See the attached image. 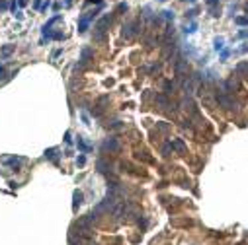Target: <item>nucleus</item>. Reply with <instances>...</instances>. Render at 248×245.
I'll return each instance as SVG.
<instances>
[{
    "instance_id": "obj_1",
    "label": "nucleus",
    "mask_w": 248,
    "mask_h": 245,
    "mask_svg": "<svg viewBox=\"0 0 248 245\" xmlns=\"http://www.w3.org/2000/svg\"><path fill=\"white\" fill-rule=\"evenodd\" d=\"M109 24H112V18H109V16H104V18L96 24V33H94V39H96V41H102L104 35H105V31H108L105 27H108Z\"/></svg>"
},
{
    "instance_id": "obj_2",
    "label": "nucleus",
    "mask_w": 248,
    "mask_h": 245,
    "mask_svg": "<svg viewBox=\"0 0 248 245\" xmlns=\"http://www.w3.org/2000/svg\"><path fill=\"white\" fill-rule=\"evenodd\" d=\"M139 31H141V22H139V20H133V22H129V24L123 25V37H125V39L135 37Z\"/></svg>"
},
{
    "instance_id": "obj_3",
    "label": "nucleus",
    "mask_w": 248,
    "mask_h": 245,
    "mask_svg": "<svg viewBox=\"0 0 248 245\" xmlns=\"http://www.w3.org/2000/svg\"><path fill=\"white\" fill-rule=\"evenodd\" d=\"M119 140L115 136H109V138H105L104 140V144H102V150L104 152H112V154H117L119 152Z\"/></svg>"
},
{
    "instance_id": "obj_4",
    "label": "nucleus",
    "mask_w": 248,
    "mask_h": 245,
    "mask_svg": "<svg viewBox=\"0 0 248 245\" xmlns=\"http://www.w3.org/2000/svg\"><path fill=\"white\" fill-rule=\"evenodd\" d=\"M94 18H96V12L92 14H84L80 20H78V33H84V31L88 29V25L94 22Z\"/></svg>"
},
{
    "instance_id": "obj_5",
    "label": "nucleus",
    "mask_w": 248,
    "mask_h": 245,
    "mask_svg": "<svg viewBox=\"0 0 248 245\" xmlns=\"http://www.w3.org/2000/svg\"><path fill=\"white\" fill-rule=\"evenodd\" d=\"M205 4H207V8H209V14L213 16V18H219V16H221L219 0H205Z\"/></svg>"
},
{
    "instance_id": "obj_6",
    "label": "nucleus",
    "mask_w": 248,
    "mask_h": 245,
    "mask_svg": "<svg viewBox=\"0 0 248 245\" xmlns=\"http://www.w3.org/2000/svg\"><path fill=\"white\" fill-rule=\"evenodd\" d=\"M170 144H172V150H176V152H180V154L186 152V144H184L182 138H174V140H170Z\"/></svg>"
},
{
    "instance_id": "obj_7",
    "label": "nucleus",
    "mask_w": 248,
    "mask_h": 245,
    "mask_svg": "<svg viewBox=\"0 0 248 245\" xmlns=\"http://www.w3.org/2000/svg\"><path fill=\"white\" fill-rule=\"evenodd\" d=\"M4 163L6 166H10L16 171V169H20V163H22V158H16V156H12V158H4Z\"/></svg>"
},
{
    "instance_id": "obj_8",
    "label": "nucleus",
    "mask_w": 248,
    "mask_h": 245,
    "mask_svg": "<svg viewBox=\"0 0 248 245\" xmlns=\"http://www.w3.org/2000/svg\"><path fill=\"white\" fill-rule=\"evenodd\" d=\"M45 158L51 159L53 163H57V162H59V150H57V148H49V150H45Z\"/></svg>"
},
{
    "instance_id": "obj_9",
    "label": "nucleus",
    "mask_w": 248,
    "mask_h": 245,
    "mask_svg": "<svg viewBox=\"0 0 248 245\" xmlns=\"http://www.w3.org/2000/svg\"><path fill=\"white\" fill-rule=\"evenodd\" d=\"M92 57H94V53H92V49H82V57H80V62L82 64H86V62H90L92 60Z\"/></svg>"
},
{
    "instance_id": "obj_10",
    "label": "nucleus",
    "mask_w": 248,
    "mask_h": 245,
    "mask_svg": "<svg viewBox=\"0 0 248 245\" xmlns=\"http://www.w3.org/2000/svg\"><path fill=\"white\" fill-rule=\"evenodd\" d=\"M76 144H78V150H82L84 154H88V152H90V150H92V146H90V144H86V142H84V140H82V136H78V140H76Z\"/></svg>"
},
{
    "instance_id": "obj_11",
    "label": "nucleus",
    "mask_w": 248,
    "mask_h": 245,
    "mask_svg": "<svg viewBox=\"0 0 248 245\" xmlns=\"http://www.w3.org/2000/svg\"><path fill=\"white\" fill-rule=\"evenodd\" d=\"M98 171H100V173H108V171H112V166H109V163H105L104 159H98Z\"/></svg>"
},
{
    "instance_id": "obj_12",
    "label": "nucleus",
    "mask_w": 248,
    "mask_h": 245,
    "mask_svg": "<svg viewBox=\"0 0 248 245\" xmlns=\"http://www.w3.org/2000/svg\"><path fill=\"white\" fill-rule=\"evenodd\" d=\"M236 72H238L240 76H244V78H248V62H240V64L236 66Z\"/></svg>"
},
{
    "instance_id": "obj_13",
    "label": "nucleus",
    "mask_w": 248,
    "mask_h": 245,
    "mask_svg": "<svg viewBox=\"0 0 248 245\" xmlns=\"http://www.w3.org/2000/svg\"><path fill=\"white\" fill-rule=\"evenodd\" d=\"M72 196H74V202H72V206H74V210H76L78 206L82 204V199H84V196H82L80 191H74V195H72Z\"/></svg>"
},
{
    "instance_id": "obj_14",
    "label": "nucleus",
    "mask_w": 248,
    "mask_h": 245,
    "mask_svg": "<svg viewBox=\"0 0 248 245\" xmlns=\"http://www.w3.org/2000/svg\"><path fill=\"white\" fill-rule=\"evenodd\" d=\"M12 53H14V45H6V47H2V49H0V55H2L4 58L10 57Z\"/></svg>"
},
{
    "instance_id": "obj_15",
    "label": "nucleus",
    "mask_w": 248,
    "mask_h": 245,
    "mask_svg": "<svg viewBox=\"0 0 248 245\" xmlns=\"http://www.w3.org/2000/svg\"><path fill=\"white\" fill-rule=\"evenodd\" d=\"M135 158H137V159H143V162H147V163H152V162H155V159H152L151 156H147V152H143V154L137 152V154H135Z\"/></svg>"
},
{
    "instance_id": "obj_16",
    "label": "nucleus",
    "mask_w": 248,
    "mask_h": 245,
    "mask_svg": "<svg viewBox=\"0 0 248 245\" xmlns=\"http://www.w3.org/2000/svg\"><path fill=\"white\" fill-rule=\"evenodd\" d=\"M164 90H166V93H174L176 86H174V82H164Z\"/></svg>"
},
{
    "instance_id": "obj_17",
    "label": "nucleus",
    "mask_w": 248,
    "mask_h": 245,
    "mask_svg": "<svg viewBox=\"0 0 248 245\" xmlns=\"http://www.w3.org/2000/svg\"><path fill=\"white\" fill-rule=\"evenodd\" d=\"M235 24H236V25H248V18H242V16H238V18H235Z\"/></svg>"
},
{
    "instance_id": "obj_18",
    "label": "nucleus",
    "mask_w": 248,
    "mask_h": 245,
    "mask_svg": "<svg viewBox=\"0 0 248 245\" xmlns=\"http://www.w3.org/2000/svg\"><path fill=\"white\" fill-rule=\"evenodd\" d=\"M162 18L170 22V20H174V12H172V10H164V12H162Z\"/></svg>"
},
{
    "instance_id": "obj_19",
    "label": "nucleus",
    "mask_w": 248,
    "mask_h": 245,
    "mask_svg": "<svg viewBox=\"0 0 248 245\" xmlns=\"http://www.w3.org/2000/svg\"><path fill=\"white\" fill-rule=\"evenodd\" d=\"M215 51H223V37L215 39Z\"/></svg>"
},
{
    "instance_id": "obj_20",
    "label": "nucleus",
    "mask_w": 248,
    "mask_h": 245,
    "mask_svg": "<svg viewBox=\"0 0 248 245\" xmlns=\"http://www.w3.org/2000/svg\"><path fill=\"white\" fill-rule=\"evenodd\" d=\"M170 150H172V144L168 142V144L162 146V156H170Z\"/></svg>"
},
{
    "instance_id": "obj_21",
    "label": "nucleus",
    "mask_w": 248,
    "mask_h": 245,
    "mask_svg": "<svg viewBox=\"0 0 248 245\" xmlns=\"http://www.w3.org/2000/svg\"><path fill=\"white\" fill-rule=\"evenodd\" d=\"M196 29H197V24H196V22H192V24H189V25H188V27L184 29V31H186V33H193Z\"/></svg>"
},
{
    "instance_id": "obj_22",
    "label": "nucleus",
    "mask_w": 248,
    "mask_h": 245,
    "mask_svg": "<svg viewBox=\"0 0 248 245\" xmlns=\"http://www.w3.org/2000/svg\"><path fill=\"white\" fill-rule=\"evenodd\" d=\"M10 8V2L8 0H0V12H4V10Z\"/></svg>"
},
{
    "instance_id": "obj_23",
    "label": "nucleus",
    "mask_w": 248,
    "mask_h": 245,
    "mask_svg": "<svg viewBox=\"0 0 248 245\" xmlns=\"http://www.w3.org/2000/svg\"><path fill=\"white\" fill-rule=\"evenodd\" d=\"M49 6H51V0H45V2L41 4V8H39V10H41V12H47V8H49Z\"/></svg>"
},
{
    "instance_id": "obj_24",
    "label": "nucleus",
    "mask_w": 248,
    "mask_h": 245,
    "mask_svg": "<svg viewBox=\"0 0 248 245\" xmlns=\"http://www.w3.org/2000/svg\"><path fill=\"white\" fill-rule=\"evenodd\" d=\"M76 163H78V166H84V163H86V158H84V156H78V159H76Z\"/></svg>"
},
{
    "instance_id": "obj_25",
    "label": "nucleus",
    "mask_w": 248,
    "mask_h": 245,
    "mask_svg": "<svg viewBox=\"0 0 248 245\" xmlns=\"http://www.w3.org/2000/svg\"><path fill=\"white\" fill-rule=\"evenodd\" d=\"M236 37H238V39H246V37H248V31H238V35H236Z\"/></svg>"
},
{
    "instance_id": "obj_26",
    "label": "nucleus",
    "mask_w": 248,
    "mask_h": 245,
    "mask_svg": "<svg viewBox=\"0 0 248 245\" xmlns=\"http://www.w3.org/2000/svg\"><path fill=\"white\" fill-rule=\"evenodd\" d=\"M65 142H67V144H72V138H71V132H67V134H65Z\"/></svg>"
},
{
    "instance_id": "obj_27",
    "label": "nucleus",
    "mask_w": 248,
    "mask_h": 245,
    "mask_svg": "<svg viewBox=\"0 0 248 245\" xmlns=\"http://www.w3.org/2000/svg\"><path fill=\"white\" fill-rule=\"evenodd\" d=\"M2 76H6V66L0 64V78H2Z\"/></svg>"
},
{
    "instance_id": "obj_28",
    "label": "nucleus",
    "mask_w": 248,
    "mask_h": 245,
    "mask_svg": "<svg viewBox=\"0 0 248 245\" xmlns=\"http://www.w3.org/2000/svg\"><path fill=\"white\" fill-rule=\"evenodd\" d=\"M125 10H127V4H119L117 6V12H125Z\"/></svg>"
},
{
    "instance_id": "obj_29",
    "label": "nucleus",
    "mask_w": 248,
    "mask_h": 245,
    "mask_svg": "<svg viewBox=\"0 0 248 245\" xmlns=\"http://www.w3.org/2000/svg\"><path fill=\"white\" fill-rule=\"evenodd\" d=\"M10 10L16 14V0H10Z\"/></svg>"
},
{
    "instance_id": "obj_30",
    "label": "nucleus",
    "mask_w": 248,
    "mask_h": 245,
    "mask_svg": "<svg viewBox=\"0 0 248 245\" xmlns=\"http://www.w3.org/2000/svg\"><path fill=\"white\" fill-rule=\"evenodd\" d=\"M158 129H160V130H168V125H166V122H160V125H158Z\"/></svg>"
},
{
    "instance_id": "obj_31",
    "label": "nucleus",
    "mask_w": 248,
    "mask_h": 245,
    "mask_svg": "<svg viewBox=\"0 0 248 245\" xmlns=\"http://www.w3.org/2000/svg\"><path fill=\"white\" fill-rule=\"evenodd\" d=\"M14 18H16V20H24V14H22V12H16Z\"/></svg>"
},
{
    "instance_id": "obj_32",
    "label": "nucleus",
    "mask_w": 248,
    "mask_h": 245,
    "mask_svg": "<svg viewBox=\"0 0 248 245\" xmlns=\"http://www.w3.org/2000/svg\"><path fill=\"white\" fill-rule=\"evenodd\" d=\"M229 55H231V51H223V53H221V58H223V60H225V58L229 57Z\"/></svg>"
},
{
    "instance_id": "obj_33",
    "label": "nucleus",
    "mask_w": 248,
    "mask_h": 245,
    "mask_svg": "<svg viewBox=\"0 0 248 245\" xmlns=\"http://www.w3.org/2000/svg\"><path fill=\"white\" fill-rule=\"evenodd\" d=\"M63 4H65V8H71V6H72V0H65Z\"/></svg>"
},
{
    "instance_id": "obj_34",
    "label": "nucleus",
    "mask_w": 248,
    "mask_h": 245,
    "mask_svg": "<svg viewBox=\"0 0 248 245\" xmlns=\"http://www.w3.org/2000/svg\"><path fill=\"white\" fill-rule=\"evenodd\" d=\"M88 4H102V0H86Z\"/></svg>"
},
{
    "instance_id": "obj_35",
    "label": "nucleus",
    "mask_w": 248,
    "mask_h": 245,
    "mask_svg": "<svg viewBox=\"0 0 248 245\" xmlns=\"http://www.w3.org/2000/svg\"><path fill=\"white\" fill-rule=\"evenodd\" d=\"M33 6L39 10V8H41V0H35V2H33Z\"/></svg>"
},
{
    "instance_id": "obj_36",
    "label": "nucleus",
    "mask_w": 248,
    "mask_h": 245,
    "mask_svg": "<svg viewBox=\"0 0 248 245\" xmlns=\"http://www.w3.org/2000/svg\"><path fill=\"white\" fill-rule=\"evenodd\" d=\"M18 4L20 6H25V0H18Z\"/></svg>"
},
{
    "instance_id": "obj_37",
    "label": "nucleus",
    "mask_w": 248,
    "mask_h": 245,
    "mask_svg": "<svg viewBox=\"0 0 248 245\" xmlns=\"http://www.w3.org/2000/svg\"><path fill=\"white\" fill-rule=\"evenodd\" d=\"M189 2H196V0H189Z\"/></svg>"
},
{
    "instance_id": "obj_38",
    "label": "nucleus",
    "mask_w": 248,
    "mask_h": 245,
    "mask_svg": "<svg viewBox=\"0 0 248 245\" xmlns=\"http://www.w3.org/2000/svg\"><path fill=\"white\" fill-rule=\"evenodd\" d=\"M160 2H164V0H160Z\"/></svg>"
}]
</instances>
